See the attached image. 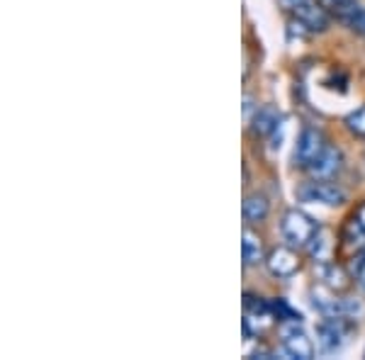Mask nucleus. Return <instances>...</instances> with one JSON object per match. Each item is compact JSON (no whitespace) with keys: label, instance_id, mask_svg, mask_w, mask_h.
Listing matches in <instances>:
<instances>
[{"label":"nucleus","instance_id":"1","mask_svg":"<svg viewBox=\"0 0 365 360\" xmlns=\"http://www.w3.org/2000/svg\"><path fill=\"white\" fill-rule=\"evenodd\" d=\"M319 222L314 220L312 215L302 210H287L280 220V232L282 239L292 246V249H304L314 241V236L319 234Z\"/></svg>","mask_w":365,"mask_h":360},{"label":"nucleus","instance_id":"2","mask_svg":"<svg viewBox=\"0 0 365 360\" xmlns=\"http://www.w3.org/2000/svg\"><path fill=\"white\" fill-rule=\"evenodd\" d=\"M339 253L344 261H351L353 265L358 261V270L363 268V263H365V227L356 215L341 227Z\"/></svg>","mask_w":365,"mask_h":360},{"label":"nucleus","instance_id":"3","mask_svg":"<svg viewBox=\"0 0 365 360\" xmlns=\"http://www.w3.org/2000/svg\"><path fill=\"white\" fill-rule=\"evenodd\" d=\"M353 331L351 317H327V322L319 324L317 329V339L324 353H336L346 344H349V336Z\"/></svg>","mask_w":365,"mask_h":360},{"label":"nucleus","instance_id":"4","mask_svg":"<svg viewBox=\"0 0 365 360\" xmlns=\"http://www.w3.org/2000/svg\"><path fill=\"white\" fill-rule=\"evenodd\" d=\"M297 197L302 202H319V205H327V207H334V205H344L346 202V190L341 185L331 180H312V182H304L299 185L297 190Z\"/></svg>","mask_w":365,"mask_h":360},{"label":"nucleus","instance_id":"5","mask_svg":"<svg viewBox=\"0 0 365 360\" xmlns=\"http://www.w3.org/2000/svg\"><path fill=\"white\" fill-rule=\"evenodd\" d=\"M327 146H329V141L319 129L304 127L302 132H299L297 144H295V166L307 170L312 163H314L317 158L327 151Z\"/></svg>","mask_w":365,"mask_h":360},{"label":"nucleus","instance_id":"6","mask_svg":"<svg viewBox=\"0 0 365 360\" xmlns=\"http://www.w3.org/2000/svg\"><path fill=\"white\" fill-rule=\"evenodd\" d=\"M282 353L287 358H299V360L314 358V344H312L307 331L302 326H297V322H292L290 326L282 329Z\"/></svg>","mask_w":365,"mask_h":360},{"label":"nucleus","instance_id":"7","mask_svg":"<svg viewBox=\"0 0 365 360\" xmlns=\"http://www.w3.org/2000/svg\"><path fill=\"white\" fill-rule=\"evenodd\" d=\"M266 268L273 277H292L299 270V256L292 246H275L266 253Z\"/></svg>","mask_w":365,"mask_h":360},{"label":"nucleus","instance_id":"8","mask_svg":"<svg viewBox=\"0 0 365 360\" xmlns=\"http://www.w3.org/2000/svg\"><path fill=\"white\" fill-rule=\"evenodd\" d=\"M331 15L351 32L365 37V8L358 5L356 0H331Z\"/></svg>","mask_w":365,"mask_h":360},{"label":"nucleus","instance_id":"9","mask_svg":"<svg viewBox=\"0 0 365 360\" xmlns=\"http://www.w3.org/2000/svg\"><path fill=\"white\" fill-rule=\"evenodd\" d=\"M292 15H295V20L304 29H307V32H324V29L329 27L327 8H322V5L314 3V0H307V3H302L297 10H292Z\"/></svg>","mask_w":365,"mask_h":360},{"label":"nucleus","instance_id":"10","mask_svg":"<svg viewBox=\"0 0 365 360\" xmlns=\"http://www.w3.org/2000/svg\"><path fill=\"white\" fill-rule=\"evenodd\" d=\"M314 307L322 312L324 317H353L358 312L356 302H349V299L339 297V292L329 290V294H314Z\"/></svg>","mask_w":365,"mask_h":360},{"label":"nucleus","instance_id":"11","mask_svg":"<svg viewBox=\"0 0 365 360\" xmlns=\"http://www.w3.org/2000/svg\"><path fill=\"white\" fill-rule=\"evenodd\" d=\"M341 166H344V156H341V151L336 146L329 144L327 151H324L307 170H309V175H314V178H319V180H331L341 170Z\"/></svg>","mask_w":365,"mask_h":360},{"label":"nucleus","instance_id":"12","mask_svg":"<svg viewBox=\"0 0 365 360\" xmlns=\"http://www.w3.org/2000/svg\"><path fill=\"white\" fill-rule=\"evenodd\" d=\"M319 277H322L324 287H327V290H334V292H344L346 287L351 285V277L346 273L344 265L331 263V261L319 263Z\"/></svg>","mask_w":365,"mask_h":360},{"label":"nucleus","instance_id":"13","mask_svg":"<svg viewBox=\"0 0 365 360\" xmlns=\"http://www.w3.org/2000/svg\"><path fill=\"white\" fill-rule=\"evenodd\" d=\"M270 212V202L266 195L261 192H251L244 197V205H241V215H244L246 224H261L268 217Z\"/></svg>","mask_w":365,"mask_h":360},{"label":"nucleus","instance_id":"14","mask_svg":"<svg viewBox=\"0 0 365 360\" xmlns=\"http://www.w3.org/2000/svg\"><path fill=\"white\" fill-rule=\"evenodd\" d=\"M241 258H244V265H258L266 261V251H263V241L261 236H256L251 229H244V241H241Z\"/></svg>","mask_w":365,"mask_h":360},{"label":"nucleus","instance_id":"15","mask_svg":"<svg viewBox=\"0 0 365 360\" xmlns=\"http://www.w3.org/2000/svg\"><path fill=\"white\" fill-rule=\"evenodd\" d=\"M278 125H280V112L275 108H261L253 115L251 129L256 137H270V134L278 129Z\"/></svg>","mask_w":365,"mask_h":360},{"label":"nucleus","instance_id":"16","mask_svg":"<svg viewBox=\"0 0 365 360\" xmlns=\"http://www.w3.org/2000/svg\"><path fill=\"white\" fill-rule=\"evenodd\" d=\"M339 244H334L331 239H329V234L319 229V234L314 236V241L309 244V251H312V258H314L317 263H329L331 261V253L336 251Z\"/></svg>","mask_w":365,"mask_h":360},{"label":"nucleus","instance_id":"17","mask_svg":"<svg viewBox=\"0 0 365 360\" xmlns=\"http://www.w3.org/2000/svg\"><path fill=\"white\" fill-rule=\"evenodd\" d=\"M344 125L353 134V137L365 139V105H361L358 110L349 112V115L344 117Z\"/></svg>","mask_w":365,"mask_h":360},{"label":"nucleus","instance_id":"18","mask_svg":"<svg viewBox=\"0 0 365 360\" xmlns=\"http://www.w3.org/2000/svg\"><path fill=\"white\" fill-rule=\"evenodd\" d=\"M280 3V8L282 10H287V13H292V10H297L302 3H307V0H278Z\"/></svg>","mask_w":365,"mask_h":360},{"label":"nucleus","instance_id":"19","mask_svg":"<svg viewBox=\"0 0 365 360\" xmlns=\"http://www.w3.org/2000/svg\"><path fill=\"white\" fill-rule=\"evenodd\" d=\"M353 215H356L358 217V220H361L363 222V227H365V202L361 205V207H358L356 212H353Z\"/></svg>","mask_w":365,"mask_h":360},{"label":"nucleus","instance_id":"20","mask_svg":"<svg viewBox=\"0 0 365 360\" xmlns=\"http://www.w3.org/2000/svg\"><path fill=\"white\" fill-rule=\"evenodd\" d=\"M358 280H361V287L365 290V263H363V268L358 270Z\"/></svg>","mask_w":365,"mask_h":360}]
</instances>
